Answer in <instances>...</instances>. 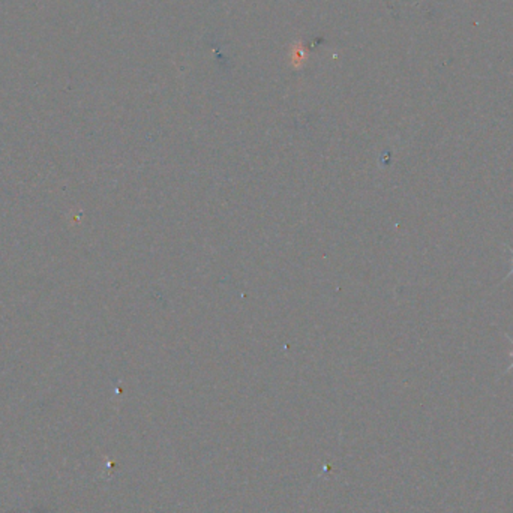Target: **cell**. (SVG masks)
Masks as SVG:
<instances>
[{"instance_id": "6da1fadb", "label": "cell", "mask_w": 513, "mask_h": 513, "mask_svg": "<svg viewBox=\"0 0 513 513\" xmlns=\"http://www.w3.org/2000/svg\"><path fill=\"white\" fill-rule=\"evenodd\" d=\"M509 338V336H507ZM509 340H510V342H512V347H513V340H512V338H509ZM510 356H512V365L506 369V373H509V371H512L513 369V350L510 352Z\"/></svg>"}, {"instance_id": "7a4b0ae2", "label": "cell", "mask_w": 513, "mask_h": 513, "mask_svg": "<svg viewBox=\"0 0 513 513\" xmlns=\"http://www.w3.org/2000/svg\"><path fill=\"white\" fill-rule=\"evenodd\" d=\"M509 251H510V254H512V272L509 274V277H512V275H513V249H512V248H509ZM509 277H507V278H509Z\"/></svg>"}]
</instances>
